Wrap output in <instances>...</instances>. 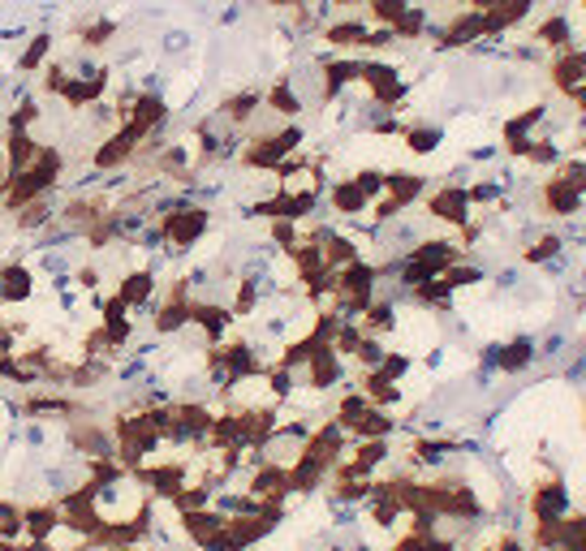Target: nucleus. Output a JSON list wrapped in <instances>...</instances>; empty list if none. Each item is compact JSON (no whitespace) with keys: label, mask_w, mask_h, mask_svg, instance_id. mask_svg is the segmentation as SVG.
I'll return each mask as SVG.
<instances>
[{"label":"nucleus","mask_w":586,"mask_h":551,"mask_svg":"<svg viewBox=\"0 0 586 551\" xmlns=\"http://www.w3.org/2000/svg\"><path fill=\"white\" fill-rule=\"evenodd\" d=\"M427 4H436V9H440V4H453V9H461L466 0H427Z\"/></svg>","instance_id":"nucleus-38"},{"label":"nucleus","mask_w":586,"mask_h":551,"mask_svg":"<svg viewBox=\"0 0 586 551\" xmlns=\"http://www.w3.org/2000/svg\"><path fill=\"white\" fill-rule=\"evenodd\" d=\"M583 246H586V237H583Z\"/></svg>","instance_id":"nucleus-42"},{"label":"nucleus","mask_w":586,"mask_h":551,"mask_svg":"<svg viewBox=\"0 0 586 551\" xmlns=\"http://www.w3.org/2000/svg\"><path fill=\"white\" fill-rule=\"evenodd\" d=\"M530 43H539L544 52H560V48L578 43V27H574V13H569V9H553V13L535 18V27H530Z\"/></svg>","instance_id":"nucleus-14"},{"label":"nucleus","mask_w":586,"mask_h":551,"mask_svg":"<svg viewBox=\"0 0 586 551\" xmlns=\"http://www.w3.org/2000/svg\"><path fill=\"white\" fill-rule=\"evenodd\" d=\"M539 362V341L530 332H514L509 341H496L484 350V375H526Z\"/></svg>","instance_id":"nucleus-5"},{"label":"nucleus","mask_w":586,"mask_h":551,"mask_svg":"<svg viewBox=\"0 0 586 551\" xmlns=\"http://www.w3.org/2000/svg\"><path fill=\"white\" fill-rule=\"evenodd\" d=\"M216 112L225 117L228 126H237V130L246 134L255 126V117L263 112V91L260 87H237V91H228V96L216 104Z\"/></svg>","instance_id":"nucleus-18"},{"label":"nucleus","mask_w":586,"mask_h":551,"mask_svg":"<svg viewBox=\"0 0 586 551\" xmlns=\"http://www.w3.org/2000/svg\"><path fill=\"white\" fill-rule=\"evenodd\" d=\"M43 121V104L39 96H22L9 112H4V130H35Z\"/></svg>","instance_id":"nucleus-28"},{"label":"nucleus","mask_w":586,"mask_h":551,"mask_svg":"<svg viewBox=\"0 0 586 551\" xmlns=\"http://www.w3.org/2000/svg\"><path fill=\"white\" fill-rule=\"evenodd\" d=\"M52 52H57V35L35 31L31 39H27V48L18 52V61H13V78H35L39 69L52 61Z\"/></svg>","instance_id":"nucleus-21"},{"label":"nucleus","mask_w":586,"mask_h":551,"mask_svg":"<svg viewBox=\"0 0 586 551\" xmlns=\"http://www.w3.org/2000/svg\"><path fill=\"white\" fill-rule=\"evenodd\" d=\"M560 181H569L578 195H586V156H578V151H565V160L553 168Z\"/></svg>","instance_id":"nucleus-32"},{"label":"nucleus","mask_w":586,"mask_h":551,"mask_svg":"<svg viewBox=\"0 0 586 551\" xmlns=\"http://www.w3.org/2000/svg\"><path fill=\"white\" fill-rule=\"evenodd\" d=\"M574 4H578V9H583V13H586V0H574Z\"/></svg>","instance_id":"nucleus-40"},{"label":"nucleus","mask_w":586,"mask_h":551,"mask_svg":"<svg viewBox=\"0 0 586 551\" xmlns=\"http://www.w3.org/2000/svg\"><path fill=\"white\" fill-rule=\"evenodd\" d=\"M39 138H35V130H4L0 134V151H4V164H9V177H18L27 164L39 156Z\"/></svg>","instance_id":"nucleus-22"},{"label":"nucleus","mask_w":586,"mask_h":551,"mask_svg":"<svg viewBox=\"0 0 586 551\" xmlns=\"http://www.w3.org/2000/svg\"><path fill=\"white\" fill-rule=\"evenodd\" d=\"M535 207H539V216H548V220H578L586 211V195H578L569 181H560L556 173H548V177L535 186Z\"/></svg>","instance_id":"nucleus-9"},{"label":"nucleus","mask_w":586,"mask_h":551,"mask_svg":"<svg viewBox=\"0 0 586 551\" xmlns=\"http://www.w3.org/2000/svg\"><path fill=\"white\" fill-rule=\"evenodd\" d=\"M414 0H367L362 4V18L371 22V27H397V18L410 9Z\"/></svg>","instance_id":"nucleus-29"},{"label":"nucleus","mask_w":586,"mask_h":551,"mask_svg":"<svg viewBox=\"0 0 586 551\" xmlns=\"http://www.w3.org/2000/svg\"><path fill=\"white\" fill-rule=\"evenodd\" d=\"M574 151H578V156H586V130L578 134V147H574Z\"/></svg>","instance_id":"nucleus-39"},{"label":"nucleus","mask_w":586,"mask_h":551,"mask_svg":"<svg viewBox=\"0 0 586 551\" xmlns=\"http://www.w3.org/2000/svg\"><path fill=\"white\" fill-rule=\"evenodd\" d=\"M466 4H470V9H484V13H488V9H496L500 0H466Z\"/></svg>","instance_id":"nucleus-37"},{"label":"nucleus","mask_w":586,"mask_h":551,"mask_svg":"<svg viewBox=\"0 0 586 551\" xmlns=\"http://www.w3.org/2000/svg\"><path fill=\"white\" fill-rule=\"evenodd\" d=\"M375 371H380L384 380H392V384H401V380L414 371V357L406 354V350H389V354H384V362H380Z\"/></svg>","instance_id":"nucleus-34"},{"label":"nucleus","mask_w":586,"mask_h":551,"mask_svg":"<svg viewBox=\"0 0 586 551\" xmlns=\"http://www.w3.org/2000/svg\"><path fill=\"white\" fill-rule=\"evenodd\" d=\"M431 190V177L427 173H410V168H389V177H384V195L401 207V211H410V207H419Z\"/></svg>","instance_id":"nucleus-19"},{"label":"nucleus","mask_w":586,"mask_h":551,"mask_svg":"<svg viewBox=\"0 0 586 551\" xmlns=\"http://www.w3.org/2000/svg\"><path fill=\"white\" fill-rule=\"evenodd\" d=\"M324 203H328V211H332L336 220H350V225L371 216V198L354 186V177H336V181H328Z\"/></svg>","instance_id":"nucleus-13"},{"label":"nucleus","mask_w":586,"mask_h":551,"mask_svg":"<svg viewBox=\"0 0 586 551\" xmlns=\"http://www.w3.org/2000/svg\"><path fill=\"white\" fill-rule=\"evenodd\" d=\"M431 48L436 52H475L479 43H488V13L461 4L445 22H431Z\"/></svg>","instance_id":"nucleus-1"},{"label":"nucleus","mask_w":586,"mask_h":551,"mask_svg":"<svg viewBox=\"0 0 586 551\" xmlns=\"http://www.w3.org/2000/svg\"><path fill=\"white\" fill-rule=\"evenodd\" d=\"M560 160H565V147H560V138H553V134H535V142H530L526 156H521V164L544 168V173H553Z\"/></svg>","instance_id":"nucleus-26"},{"label":"nucleus","mask_w":586,"mask_h":551,"mask_svg":"<svg viewBox=\"0 0 586 551\" xmlns=\"http://www.w3.org/2000/svg\"><path fill=\"white\" fill-rule=\"evenodd\" d=\"M560 255H565V237L556 228H539V233H530V242H521V263L526 267H548Z\"/></svg>","instance_id":"nucleus-23"},{"label":"nucleus","mask_w":586,"mask_h":551,"mask_svg":"<svg viewBox=\"0 0 586 551\" xmlns=\"http://www.w3.org/2000/svg\"><path fill=\"white\" fill-rule=\"evenodd\" d=\"M35 297V272L27 263H0V306H22Z\"/></svg>","instance_id":"nucleus-20"},{"label":"nucleus","mask_w":586,"mask_h":551,"mask_svg":"<svg viewBox=\"0 0 586 551\" xmlns=\"http://www.w3.org/2000/svg\"><path fill=\"white\" fill-rule=\"evenodd\" d=\"M117 293H121V302L130 306L134 315H152V306H156V297H160V276H156V267H130V272H121L117 276Z\"/></svg>","instance_id":"nucleus-11"},{"label":"nucleus","mask_w":586,"mask_h":551,"mask_svg":"<svg viewBox=\"0 0 586 551\" xmlns=\"http://www.w3.org/2000/svg\"><path fill=\"white\" fill-rule=\"evenodd\" d=\"M423 216L440 228H461L470 216H475V203H470V190L466 181H440L431 186L423 198Z\"/></svg>","instance_id":"nucleus-7"},{"label":"nucleus","mask_w":586,"mask_h":551,"mask_svg":"<svg viewBox=\"0 0 586 551\" xmlns=\"http://www.w3.org/2000/svg\"><path fill=\"white\" fill-rule=\"evenodd\" d=\"M263 108H267L276 121H302V112H306L311 104H306V96L297 91V78H293V73H281V78L267 82Z\"/></svg>","instance_id":"nucleus-12"},{"label":"nucleus","mask_w":586,"mask_h":551,"mask_svg":"<svg viewBox=\"0 0 586 551\" xmlns=\"http://www.w3.org/2000/svg\"><path fill=\"white\" fill-rule=\"evenodd\" d=\"M548 82H553V91L565 104L574 99L578 87H586V43H569V48H560V52H548Z\"/></svg>","instance_id":"nucleus-10"},{"label":"nucleus","mask_w":586,"mask_h":551,"mask_svg":"<svg viewBox=\"0 0 586 551\" xmlns=\"http://www.w3.org/2000/svg\"><path fill=\"white\" fill-rule=\"evenodd\" d=\"M359 87L367 91V104H380L384 112H401L410 99V82H406L401 66H392L389 57H362Z\"/></svg>","instance_id":"nucleus-2"},{"label":"nucleus","mask_w":586,"mask_h":551,"mask_svg":"<svg viewBox=\"0 0 586 551\" xmlns=\"http://www.w3.org/2000/svg\"><path fill=\"white\" fill-rule=\"evenodd\" d=\"M350 177H354V186H359V190H362L367 198H371V203H375V198H384V177H389V168L362 164V168H354Z\"/></svg>","instance_id":"nucleus-31"},{"label":"nucleus","mask_w":586,"mask_h":551,"mask_svg":"<svg viewBox=\"0 0 586 551\" xmlns=\"http://www.w3.org/2000/svg\"><path fill=\"white\" fill-rule=\"evenodd\" d=\"M431 22H436V13H431V4H423V0H414L401 18H397V27H392V35H397V43H423L427 35H431Z\"/></svg>","instance_id":"nucleus-25"},{"label":"nucleus","mask_w":586,"mask_h":551,"mask_svg":"<svg viewBox=\"0 0 586 551\" xmlns=\"http://www.w3.org/2000/svg\"><path fill=\"white\" fill-rule=\"evenodd\" d=\"M392 48H397V35H392V27H371L367 39H362L359 57H389Z\"/></svg>","instance_id":"nucleus-33"},{"label":"nucleus","mask_w":586,"mask_h":551,"mask_svg":"<svg viewBox=\"0 0 586 551\" xmlns=\"http://www.w3.org/2000/svg\"><path fill=\"white\" fill-rule=\"evenodd\" d=\"M484 281H488V267H484L479 259H466V255H461V259H457L453 267L445 272V285H449L453 293H461V289H479Z\"/></svg>","instance_id":"nucleus-27"},{"label":"nucleus","mask_w":586,"mask_h":551,"mask_svg":"<svg viewBox=\"0 0 586 551\" xmlns=\"http://www.w3.org/2000/svg\"><path fill=\"white\" fill-rule=\"evenodd\" d=\"M583 426H586V401H583Z\"/></svg>","instance_id":"nucleus-41"},{"label":"nucleus","mask_w":586,"mask_h":551,"mask_svg":"<svg viewBox=\"0 0 586 551\" xmlns=\"http://www.w3.org/2000/svg\"><path fill=\"white\" fill-rule=\"evenodd\" d=\"M553 121V104L548 99H539V104H526L521 112H509L505 117V126H500V151L509 156V160H518L526 156V147L535 142V134L544 130Z\"/></svg>","instance_id":"nucleus-4"},{"label":"nucleus","mask_w":586,"mask_h":551,"mask_svg":"<svg viewBox=\"0 0 586 551\" xmlns=\"http://www.w3.org/2000/svg\"><path fill=\"white\" fill-rule=\"evenodd\" d=\"M117 35H121V22H117V18H108V13L78 18V22H74V43H78V52H87V57L108 52V48L117 43Z\"/></svg>","instance_id":"nucleus-17"},{"label":"nucleus","mask_w":586,"mask_h":551,"mask_svg":"<svg viewBox=\"0 0 586 551\" xmlns=\"http://www.w3.org/2000/svg\"><path fill=\"white\" fill-rule=\"evenodd\" d=\"M401 142H406V151L410 156H436L440 147H445V126L440 121H406V130H401Z\"/></svg>","instance_id":"nucleus-24"},{"label":"nucleus","mask_w":586,"mask_h":551,"mask_svg":"<svg viewBox=\"0 0 586 551\" xmlns=\"http://www.w3.org/2000/svg\"><path fill=\"white\" fill-rule=\"evenodd\" d=\"M315 69H320V104H336L359 87L362 57L359 52H320Z\"/></svg>","instance_id":"nucleus-6"},{"label":"nucleus","mask_w":586,"mask_h":551,"mask_svg":"<svg viewBox=\"0 0 586 551\" xmlns=\"http://www.w3.org/2000/svg\"><path fill=\"white\" fill-rule=\"evenodd\" d=\"M345 384V357L336 354L332 345H320L315 357L306 362V371H302V388L311 392H332Z\"/></svg>","instance_id":"nucleus-15"},{"label":"nucleus","mask_w":586,"mask_h":551,"mask_svg":"<svg viewBox=\"0 0 586 551\" xmlns=\"http://www.w3.org/2000/svg\"><path fill=\"white\" fill-rule=\"evenodd\" d=\"M156 225L164 228V246H168V255H186V250H195L198 242L212 233V207L198 203V198H191V203H182L177 211L160 216Z\"/></svg>","instance_id":"nucleus-3"},{"label":"nucleus","mask_w":586,"mask_h":551,"mask_svg":"<svg viewBox=\"0 0 586 551\" xmlns=\"http://www.w3.org/2000/svg\"><path fill=\"white\" fill-rule=\"evenodd\" d=\"M371 410V401H367V392L362 388H350V392H341V401H336V410H332V419L341 422L345 431H354V422L362 419Z\"/></svg>","instance_id":"nucleus-30"},{"label":"nucleus","mask_w":586,"mask_h":551,"mask_svg":"<svg viewBox=\"0 0 586 551\" xmlns=\"http://www.w3.org/2000/svg\"><path fill=\"white\" fill-rule=\"evenodd\" d=\"M371 31V22L362 18V13H336V18H328L320 39H324L328 52H362V39Z\"/></svg>","instance_id":"nucleus-16"},{"label":"nucleus","mask_w":586,"mask_h":551,"mask_svg":"<svg viewBox=\"0 0 586 551\" xmlns=\"http://www.w3.org/2000/svg\"><path fill=\"white\" fill-rule=\"evenodd\" d=\"M574 513V486L560 474H544L526 491V518L530 521H565Z\"/></svg>","instance_id":"nucleus-8"},{"label":"nucleus","mask_w":586,"mask_h":551,"mask_svg":"<svg viewBox=\"0 0 586 551\" xmlns=\"http://www.w3.org/2000/svg\"><path fill=\"white\" fill-rule=\"evenodd\" d=\"M328 4H332L336 13H362V4H367V0H328Z\"/></svg>","instance_id":"nucleus-35"},{"label":"nucleus","mask_w":586,"mask_h":551,"mask_svg":"<svg viewBox=\"0 0 586 551\" xmlns=\"http://www.w3.org/2000/svg\"><path fill=\"white\" fill-rule=\"evenodd\" d=\"M267 9H276V13H293L297 4H306V0H263Z\"/></svg>","instance_id":"nucleus-36"}]
</instances>
